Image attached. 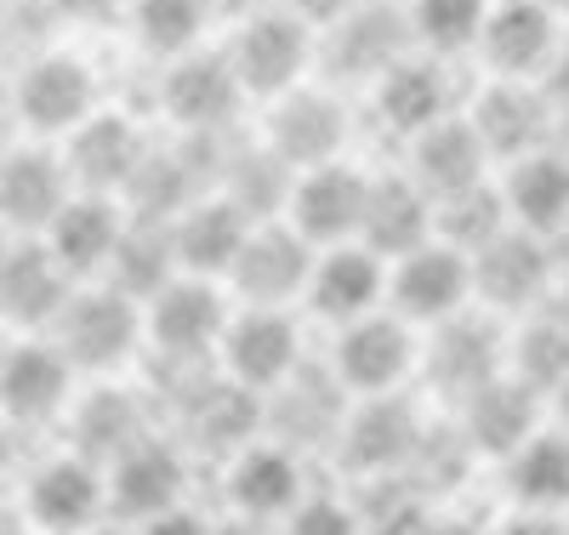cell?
Returning a JSON list of instances; mask_svg holds the SVG:
<instances>
[{
  "instance_id": "obj_1",
  "label": "cell",
  "mask_w": 569,
  "mask_h": 535,
  "mask_svg": "<svg viewBox=\"0 0 569 535\" xmlns=\"http://www.w3.org/2000/svg\"><path fill=\"white\" fill-rule=\"evenodd\" d=\"M222 58L233 63L251 103H273V97L297 91L302 80L319 75V29L297 18L284 0H273V7L228 23Z\"/></svg>"
},
{
  "instance_id": "obj_2",
  "label": "cell",
  "mask_w": 569,
  "mask_h": 535,
  "mask_svg": "<svg viewBox=\"0 0 569 535\" xmlns=\"http://www.w3.org/2000/svg\"><path fill=\"white\" fill-rule=\"evenodd\" d=\"M233 319V303L222 279L206 274H171L149 303H142V330H149V348L160 365L171 370H200L217 359L222 330Z\"/></svg>"
},
{
  "instance_id": "obj_3",
  "label": "cell",
  "mask_w": 569,
  "mask_h": 535,
  "mask_svg": "<svg viewBox=\"0 0 569 535\" xmlns=\"http://www.w3.org/2000/svg\"><path fill=\"white\" fill-rule=\"evenodd\" d=\"M58 348L69 354L74 370L109 376L126 370L142 348H149V330H142V303L126 297L120 285H74L69 308L58 314Z\"/></svg>"
},
{
  "instance_id": "obj_4",
  "label": "cell",
  "mask_w": 569,
  "mask_h": 535,
  "mask_svg": "<svg viewBox=\"0 0 569 535\" xmlns=\"http://www.w3.org/2000/svg\"><path fill=\"white\" fill-rule=\"evenodd\" d=\"M330 370L353 399L370 394H405L410 376H421V330L393 308H376L342 330H330Z\"/></svg>"
},
{
  "instance_id": "obj_5",
  "label": "cell",
  "mask_w": 569,
  "mask_h": 535,
  "mask_svg": "<svg viewBox=\"0 0 569 535\" xmlns=\"http://www.w3.org/2000/svg\"><path fill=\"white\" fill-rule=\"evenodd\" d=\"M405 52H416L405 0H359L353 12L319 29V80L330 86H370L376 75H388Z\"/></svg>"
},
{
  "instance_id": "obj_6",
  "label": "cell",
  "mask_w": 569,
  "mask_h": 535,
  "mask_svg": "<svg viewBox=\"0 0 569 535\" xmlns=\"http://www.w3.org/2000/svg\"><path fill=\"white\" fill-rule=\"evenodd\" d=\"M365 103H370L376 131L410 142V137H421V131H433L439 120L461 115L467 97H461V80H456V63H450V58L405 52L388 75H376V80L365 86Z\"/></svg>"
},
{
  "instance_id": "obj_7",
  "label": "cell",
  "mask_w": 569,
  "mask_h": 535,
  "mask_svg": "<svg viewBox=\"0 0 569 535\" xmlns=\"http://www.w3.org/2000/svg\"><path fill=\"white\" fill-rule=\"evenodd\" d=\"M348 137H353V115H348V97L342 86L330 80H302L297 91H284L268 103L262 115V142L291 166V171H308V166H325V160H342L348 155Z\"/></svg>"
},
{
  "instance_id": "obj_8",
  "label": "cell",
  "mask_w": 569,
  "mask_h": 535,
  "mask_svg": "<svg viewBox=\"0 0 569 535\" xmlns=\"http://www.w3.org/2000/svg\"><path fill=\"white\" fill-rule=\"evenodd\" d=\"M569 18L552 0H490V18L479 34V69L485 80H547L569 46Z\"/></svg>"
},
{
  "instance_id": "obj_9",
  "label": "cell",
  "mask_w": 569,
  "mask_h": 535,
  "mask_svg": "<svg viewBox=\"0 0 569 535\" xmlns=\"http://www.w3.org/2000/svg\"><path fill=\"white\" fill-rule=\"evenodd\" d=\"M501 370H507V325H501V314H490L479 303L421 336V376L450 410Z\"/></svg>"
},
{
  "instance_id": "obj_10",
  "label": "cell",
  "mask_w": 569,
  "mask_h": 535,
  "mask_svg": "<svg viewBox=\"0 0 569 535\" xmlns=\"http://www.w3.org/2000/svg\"><path fill=\"white\" fill-rule=\"evenodd\" d=\"M98 109V75L80 52H63V46L34 52L12 80V120L34 137H69Z\"/></svg>"
},
{
  "instance_id": "obj_11",
  "label": "cell",
  "mask_w": 569,
  "mask_h": 535,
  "mask_svg": "<svg viewBox=\"0 0 569 535\" xmlns=\"http://www.w3.org/2000/svg\"><path fill=\"white\" fill-rule=\"evenodd\" d=\"M558 274L563 268H558V257L541 234L507 228L501 239H490V246L472 257V303L501 314V319H525V314L552 303Z\"/></svg>"
},
{
  "instance_id": "obj_12",
  "label": "cell",
  "mask_w": 569,
  "mask_h": 535,
  "mask_svg": "<svg viewBox=\"0 0 569 535\" xmlns=\"http://www.w3.org/2000/svg\"><path fill=\"white\" fill-rule=\"evenodd\" d=\"M388 308L410 319L416 330H433L472 308V257L456 251L450 239H427L388 262Z\"/></svg>"
},
{
  "instance_id": "obj_13",
  "label": "cell",
  "mask_w": 569,
  "mask_h": 535,
  "mask_svg": "<svg viewBox=\"0 0 569 535\" xmlns=\"http://www.w3.org/2000/svg\"><path fill=\"white\" fill-rule=\"evenodd\" d=\"M217 365L251 387V394H273L284 376H297L308 365V348H302V319L297 308H257V303H240L222 330V348H217Z\"/></svg>"
},
{
  "instance_id": "obj_14",
  "label": "cell",
  "mask_w": 569,
  "mask_h": 535,
  "mask_svg": "<svg viewBox=\"0 0 569 535\" xmlns=\"http://www.w3.org/2000/svg\"><path fill=\"white\" fill-rule=\"evenodd\" d=\"M313 257H319V246L308 234H297L284 217H262L246 239L240 262L228 268V290L257 308H297L308 297Z\"/></svg>"
},
{
  "instance_id": "obj_15",
  "label": "cell",
  "mask_w": 569,
  "mask_h": 535,
  "mask_svg": "<svg viewBox=\"0 0 569 535\" xmlns=\"http://www.w3.org/2000/svg\"><path fill=\"white\" fill-rule=\"evenodd\" d=\"M240 103H251V97H246L240 75H233V63L222 58V46L217 52L200 46V52L166 63V75H160V109L182 137L228 131L233 120H240Z\"/></svg>"
},
{
  "instance_id": "obj_16",
  "label": "cell",
  "mask_w": 569,
  "mask_h": 535,
  "mask_svg": "<svg viewBox=\"0 0 569 535\" xmlns=\"http://www.w3.org/2000/svg\"><path fill=\"white\" fill-rule=\"evenodd\" d=\"M421 405L410 394H370L348 405V422L337 433V456L353 478H376V473H405L416 439H421Z\"/></svg>"
},
{
  "instance_id": "obj_17",
  "label": "cell",
  "mask_w": 569,
  "mask_h": 535,
  "mask_svg": "<svg viewBox=\"0 0 569 535\" xmlns=\"http://www.w3.org/2000/svg\"><path fill=\"white\" fill-rule=\"evenodd\" d=\"M302 308L319 325H330V330H342V325H353V319H365L376 308H388V257L370 251L365 239L319 246Z\"/></svg>"
},
{
  "instance_id": "obj_18",
  "label": "cell",
  "mask_w": 569,
  "mask_h": 535,
  "mask_svg": "<svg viewBox=\"0 0 569 535\" xmlns=\"http://www.w3.org/2000/svg\"><path fill=\"white\" fill-rule=\"evenodd\" d=\"M308 496V462L297 445L284 439H251L222 462V502L228 513H246V518H268L279 524L297 502Z\"/></svg>"
},
{
  "instance_id": "obj_19",
  "label": "cell",
  "mask_w": 569,
  "mask_h": 535,
  "mask_svg": "<svg viewBox=\"0 0 569 535\" xmlns=\"http://www.w3.org/2000/svg\"><path fill=\"white\" fill-rule=\"evenodd\" d=\"M365 200H370V171L342 155V160L297 171L291 200H284V222L308 234L313 246H342V239H359L365 228Z\"/></svg>"
},
{
  "instance_id": "obj_20",
  "label": "cell",
  "mask_w": 569,
  "mask_h": 535,
  "mask_svg": "<svg viewBox=\"0 0 569 535\" xmlns=\"http://www.w3.org/2000/svg\"><path fill=\"white\" fill-rule=\"evenodd\" d=\"M450 416H456V427L467 433V445L479 450V462H501V456H512L536 427L552 422L547 394H541V387H530L525 376H512V370L490 376L485 387H472V394H467Z\"/></svg>"
},
{
  "instance_id": "obj_21",
  "label": "cell",
  "mask_w": 569,
  "mask_h": 535,
  "mask_svg": "<svg viewBox=\"0 0 569 535\" xmlns=\"http://www.w3.org/2000/svg\"><path fill=\"white\" fill-rule=\"evenodd\" d=\"M348 405H353V394L337 382V370L330 365L325 370L302 365L297 376H284L273 394H262V427L273 433V439L297 445L302 456L308 450H337Z\"/></svg>"
},
{
  "instance_id": "obj_22",
  "label": "cell",
  "mask_w": 569,
  "mask_h": 535,
  "mask_svg": "<svg viewBox=\"0 0 569 535\" xmlns=\"http://www.w3.org/2000/svg\"><path fill=\"white\" fill-rule=\"evenodd\" d=\"M467 115L479 126V137L490 142L496 166L558 142V109H552L547 86H536V80H485L472 91Z\"/></svg>"
},
{
  "instance_id": "obj_23",
  "label": "cell",
  "mask_w": 569,
  "mask_h": 535,
  "mask_svg": "<svg viewBox=\"0 0 569 535\" xmlns=\"http://www.w3.org/2000/svg\"><path fill=\"white\" fill-rule=\"evenodd\" d=\"M103 507H109V467H98L80 450L40 462L29 478V496H23L29 524L46 535H86L103 518Z\"/></svg>"
},
{
  "instance_id": "obj_24",
  "label": "cell",
  "mask_w": 569,
  "mask_h": 535,
  "mask_svg": "<svg viewBox=\"0 0 569 535\" xmlns=\"http://www.w3.org/2000/svg\"><path fill=\"white\" fill-rule=\"evenodd\" d=\"M251 228H257V217H251L240 200H228L222 188L200 194V200H188V206L171 217L177 268H182V274H206V279H222V285H228V268L240 262Z\"/></svg>"
},
{
  "instance_id": "obj_25",
  "label": "cell",
  "mask_w": 569,
  "mask_h": 535,
  "mask_svg": "<svg viewBox=\"0 0 569 535\" xmlns=\"http://www.w3.org/2000/svg\"><path fill=\"white\" fill-rule=\"evenodd\" d=\"M188 496V456L177 439H160V433H142V439L109 462V507L120 518H154L166 507H182Z\"/></svg>"
},
{
  "instance_id": "obj_26",
  "label": "cell",
  "mask_w": 569,
  "mask_h": 535,
  "mask_svg": "<svg viewBox=\"0 0 569 535\" xmlns=\"http://www.w3.org/2000/svg\"><path fill=\"white\" fill-rule=\"evenodd\" d=\"M74 399V365L58 343H18L0 354V416L34 427L63 416Z\"/></svg>"
},
{
  "instance_id": "obj_27",
  "label": "cell",
  "mask_w": 569,
  "mask_h": 535,
  "mask_svg": "<svg viewBox=\"0 0 569 535\" xmlns=\"http://www.w3.org/2000/svg\"><path fill=\"white\" fill-rule=\"evenodd\" d=\"M74 274L52 257L46 239H23V246H7L0 257V319L18 330H40L58 325V314L74 297Z\"/></svg>"
},
{
  "instance_id": "obj_28",
  "label": "cell",
  "mask_w": 569,
  "mask_h": 535,
  "mask_svg": "<svg viewBox=\"0 0 569 535\" xmlns=\"http://www.w3.org/2000/svg\"><path fill=\"white\" fill-rule=\"evenodd\" d=\"M405 155H410L405 171H410L427 194H433V200H445V194H461V188H472V182H485V177L501 171L496 155H490V142L479 137V126H472L467 109L450 115V120H439L433 131L410 137Z\"/></svg>"
},
{
  "instance_id": "obj_29",
  "label": "cell",
  "mask_w": 569,
  "mask_h": 535,
  "mask_svg": "<svg viewBox=\"0 0 569 535\" xmlns=\"http://www.w3.org/2000/svg\"><path fill=\"white\" fill-rule=\"evenodd\" d=\"M74 177L69 160L29 142V149H12L0 160V228H18V234H46L52 217L69 206Z\"/></svg>"
},
{
  "instance_id": "obj_30",
  "label": "cell",
  "mask_w": 569,
  "mask_h": 535,
  "mask_svg": "<svg viewBox=\"0 0 569 535\" xmlns=\"http://www.w3.org/2000/svg\"><path fill=\"white\" fill-rule=\"evenodd\" d=\"M142 155H149V137L142 126L120 109H98L86 126L69 131V177L86 194H126V182L137 177Z\"/></svg>"
},
{
  "instance_id": "obj_31",
  "label": "cell",
  "mask_w": 569,
  "mask_h": 535,
  "mask_svg": "<svg viewBox=\"0 0 569 535\" xmlns=\"http://www.w3.org/2000/svg\"><path fill=\"white\" fill-rule=\"evenodd\" d=\"M126 211L114 194H69V206L52 217V228H46L40 239L52 246V257L74 274V279H103L114 251H120V234H126Z\"/></svg>"
},
{
  "instance_id": "obj_32",
  "label": "cell",
  "mask_w": 569,
  "mask_h": 535,
  "mask_svg": "<svg viewBox=\"0 0 569 535\" xmlns=\"http://www.w3.org/2000/svg\"><path fill=\"white\" fill-rule=\"evenodd\" d=\"M496 177H501V194H507L512 228H530L541 239L569 228V149L547 142V149L507 160Z\"/></svg>"
},
{
  "instance_id": "obj_33",
  "label": "cell",
  "mask_w": 569,
  "mask_h": 535,
  "mask_svg": "<svg viewBox=\"0 0 569 535\" xmlns=\"http://www.w3.org/2000/svg\"><path fill=\"white\" fill-rule=\"evenodd\" d=\"M359 239L388 262L433 239V194L410 171H370V200H365V228Z\"/></svg>"
},
{
  "instance_id": "obj_34",
  "label": "cell",
  "mask_w": 569,
  "mask_h": 535,
  "mask_svg": "<svg viewBox=\"0 0 569 535\" xmlns=\"http://www.w3.org/2000/svg\"><path fill=\"white\" fill-rule=\"evenodd\" d=\"M501 467V496L512 507H536V513H563L569 507V433L558 422L536 427Z\"/></svg>"
},
{
  "instance_id": "obj_35",
  "label": "cell",
  "mask_w": 569,
  "mask_h": 535,
  "mask_svg": "<svg viewBox=\"0 0 569 535\" xmlns=\"http://www.w3.org/2000/svg\"><path fill=\"white\" fill-rule=\"evenodd\" d=\"M69 427H74V450L91 456L98 467H109L114 456H126L142 433H149V416H142V399L131 394V387L103 382V387H91V394L74 405Z\"/></svg>"
},
{
  "instance_id": "obj_36",
  "label": "cell",
  "mask_w": 569,
  "mask_h": 535,
  "mask_svg": "<svg viewBox=\"0 0 569 535\" xmlns=\"http://www.w3.org/2000/svg\"><path fill=\"white\" fill-rule=\"evenodd\" d=\"M126 23H131L137 52H149L154 63H177L206 46L217 12H211V0H131Z\"/></svg>"
},
{
  "instance_id": "obj_37",
  "label": "cell",
  "mask_w": 569,
  "mask_h": 535,
  "mask_svg": "<svg viewBox=\"0 0 569 535\" xmlns=\"http://www.w3.org/2000/svg\"><path fill=\"white\" fill-rule=\"evenodd\" d=\"M507 370L525 376L530 387H541V394L552 399L558 382L569 376V314H558L552 303L512 319L507 325Z\"/></svg>"
},
{
  "instance_id": "obj_38",
  "label": "cell",
  "mask_w": 569,
  "mask_h": 535,
  "mask_svg": "<svg viewBox=\"0 0 569 535\" xmlns=\"http://www.w3.org/2000/svg\"><path fill=\"white\" fill-rule=\"evenodd\" d=\"M512 228V211H507V194H501V177H485L461 194H445L433 200V234L450 239L456 251L479 257L490 239H501Z\"/></svg>"
},
{
  "instance_id": "obj_39",
  "label": "cell",
  "mask_w": 569,
  "mask_h": 535,
  "mask_svg": "<svg viewBox=\"0 0 569 535\" xmlns=\"http://www.w3.org/2000/svg\"><path fill=\"white\" fill-rule=\"evenodd\" d=\"M405 18H410L416 52H433V58L461 63V58L479 52L490 0H405Z\"/></svg>"
},
{
  "instance_id": "obj_40",
  "label": "cell",
  "mask_w": 569,
  "mask_h": 535,
  "mask_svg": "<svg viewBox=\"0 0 569 535\" xmlns=\"http://www.w3.org/2000/svg\"><path fill=\"white\" fill-rule=\"evenodd\" d=\"M171 274H182V268H177V246H171V222L131 217V222H126V234H120V251H114V262H109V274H103V279H109V285H120L126 297L149 303Z\"/></svg>"
},
{
  "instance_id": "obj_41",
  "label": "cell",
  "mask_w": 569,
  "mask_h": 535,
  "mask_svg": "<svg viewBox=\"0 0 569 535\" xmlns=\"http://www.w3.org/2000/svg\"><path fill=\"white\" fill-rule=\"evenodd\" d=\"M273 529H279V535H365V513H359V496L308 491Z\"/></svg>"
},
{
  "instance_id": "obj_42",
  "label": "cell",
  "mask_w": 569,
  "mask_h": 535,
  "mask_svg": "<svg viewBox=\"0 0 569 535\" xmlns=\"http://www.w3.org/2000/svg\"><path fill=\"white\" fill-rule=\"evenodd\" d=\"M126 12H131V0H52V18H63V23H126Z\"/></svg>"
},
{
  "instance_id": "obj_43",
  "label": "cell",
  "mask_w": 569,
  "mask_h": 535,
  "mask_svg": "<svg viewBox=\"0 0 569 535\" xmlns=\"http://www.w3.org/2000/svg\"><path fill=\"white\" fill-rule=\"evenodd\" d=\"M137 535H211V524L194 507H166L154 518H137Z\"/></svg>"
},
{
  "instance_id": "obj_44",
  "label": "cell",
  "mask_w": 569,
  "mask_h": 535,
  "mask_svg": "<svg viewBox=\"0 0 569 535\" xmlns=\"http://www.w3.org/2000/svg\"><path fill=\"white\" fill-rule=\"evenodd\" d=\"M490 535H569V524L558 513H536V507H512Z\"/></svg>"
},
{
  "instance_id": "obj_45",
  "label": "cell",
  "mask_w": 569,
  "mask_h": 535,
  "mask_svg": "<svg viewBox=\"0 0 569 535\" xmlns=\"http://www.w3.org/2000/svg\"><path fill=\"white\" fill-rule=\"evenodd\" d=\"M284 7H291L297 18H308L313 29H325V23H337L342 12H353L359 0H284Z\"/></svg>"
},
{
  "instance_id": "obj_46",
  "label": "cell",
  "mask_w": 569,
  "mask_h": 535,
  "mask_svg": "<svg viewBox=\"0 0 569 535\" xmlns=\"http://www.w3.org/2000/svg\"><path fill=\"white\" fill-rule=\"evenodd\" d=\"M421 535H490V529H485V524H472V518H461V513L433 507V513H427V524H421Z\"/></svg>"
},
{
  "instance_id": "obj_47",
  "label": "cell",
  "mask_w": 569,
  "mask_h": 535,
  "mask_svg": "<svg viewBox=\"0 0 569 535\" xmlns=\"http://www.w3.org/2000/svg\"><path fill=\"white\" fill-rule=\"evenodd\" d=\"M211 535H279L268 518H246V513H228L222 524H211Z\"/></svg>"
},
{
  "instance_id": "obj_48",
  "label": "cell",
  "mask_w": 569,
  "mask_h": 535,
  "mask_svg": "<svg viewBox=\"0 0 569 535\" xmlns=\"http://www.w3.org/2000/svg\"><path fill=\"white\" fill-rule=\"evenodd\" d=\"M262 7H273V0H211L217 23H240V18H251V12H262Z\"/></svg>"
},
{
  "instance_id": "obj_49",
  "label": "cell",
  "mask_w": 569,
  "mask_h": 535,
  "mask_svg": "<svg viewBox=\"0 0 569 535\" xmlns=\"http://www.w3.org/2000/svg\"><path fill=\"white\" fill-rule=\"evenodd\" d=\"M0 535H29V513H23V507H7V502H0Z\"/></svg>"
},
{
  "instance_id": "obj_50",
  "label": "cell",
  "mask_w": 569,
  "mask_h": 535,
  "mask_svg": "<svg viewBox=\"0 0 569 535\" xmlns=\"http://www.w3.org/2000/svg\"><path fill=\"white\" fill-rule=\"evenodd\" d=\"M547 410H552V422H558V427H563V433H569V376H563V382H558V394H552V399H547Z\"/></svg>"
},
{
  "instance_id": "obj_51",
  "label": "cell",
  "mask_w": 569,
  "mask_h": 535,
  "mask_svg": "<svg viewBox=\"0 0 569 535\" xmlns=\"http://www.w3.org/2000/svg\"><path fill=\"white\" fill-rule=\"evenodd\" d=\"M7 456H12V445H7V433H0V473H7Z\"/></svg>"
},
{
  "instance_id": "obj_52",
  "label": "cell",
  "mask_w": 569,
  "mask_h": 535,
  "mask_svg": "<svg viewBox=\"0 0 569 535\" xmlns=\"http://www.w3.org/2000/svg\"><path fill=\"white\" fill-rule=\"evenodd\" d=\"M552 7H558V12H563V18H569V0H552Z\"/></svg>"
},
{
  "instance_id": "obj_53",
  "label": "cell",
  "mask_w": 569,
  "mask_h": 535,
  "mask_svg": "<svg viewBox=\"0 0 569 535\" xmlns=\"http://www.w3.org/2000/svg\"><path fill=\"white\" fill-rule=\"evenodd\" d=\"M0 257H7V234H0Z\"/></svg>"
},
{
  "instance_id": "obj_54",
  "label": "cell",
  "mask_w": 569,
  "mask_h": 535,
  "mask_svg": "<svg viewBox=\"0 0 569 535\" xmlns=\"http://www.w3.org/2000/svg\"><path fill=\"white\" fill-rule=\"evenodd\" d=\"M7 7H12V0H0V12H7Z\"/></svg>"
}]
</instances>
